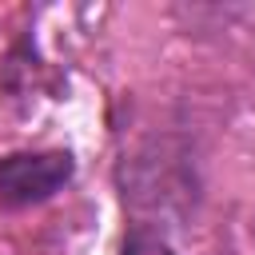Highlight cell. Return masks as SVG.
Listing matches in <instances>:
<instances>
[{
    "mask_svg": "<svg viewBox=\"0 0 255 255\" xmlns=\"http://www.w3.org/2000/svg\"><path fill=\"white\" fill-rule=\"evenodd\" d=\"M72 175L68 151H36V155H8L0 163V203H40L52 191H60Z\"/></svg>",
    "mask_w": 255,
    "mask_h": 255,
    "instance_id": "cell-1",
    "label": "cell"
},
{
    "mask_svg": "<svg viewBox=\"0 0 255 255\" xmlns=\"http://www.w3.org/2000/svg\"><path fill=\"white\" fill-rule=\"evenodd\" d=\"M124 255H171V247L159 239V235H147V231H135L128 239V251Z\"/></svg>",
    "mask_w": 255,
    "mask_h": 255,
    "instance_id": "cell-2",
    "label": "cell"
}]
</instances>
